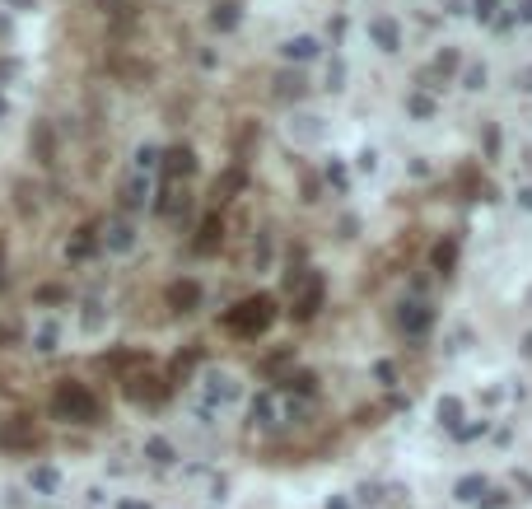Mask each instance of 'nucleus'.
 <instances>
[{
    "label": "nucleus",
    "mask_w": 532,
    "mask_h": 509,
    "mask_svg": "<svg viewBox=\"0 0 532 509\" xmlns=\"http://www.w3.org/2000/svg\"><path fill=\"white\" fill-rule=\"evenodd\" d=\"M481 491H485V481H481V477H467V481H457V500H476Z\"/></svg>",
    "instance_id": "1"
},
{
    "label": "nucleus",
    "mask_w": 532,
    "mask_h": 509,
    "mask_svg": "<svg viewBox=\"0 0 532 509\" xmlns=\"http://www.w3.org/2000/svg\"><path fill=\"white\" fill-rule=\"evenodd\" d=\"M439 416L448 420V425H457V416H462V407H457V397H444V402H439Z\"/></svg>",
    "instance_id": "2"
}]
</instances>
